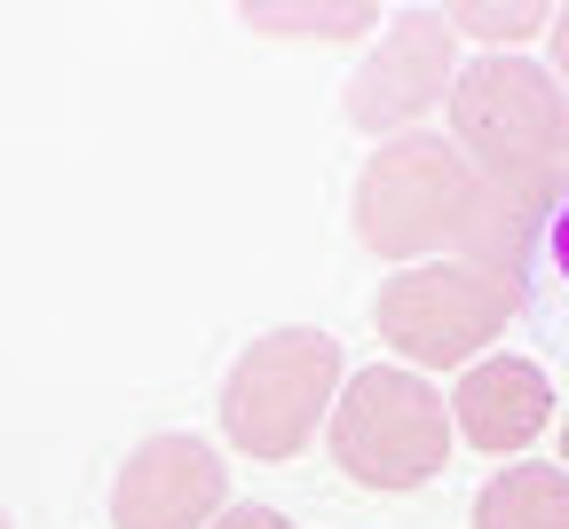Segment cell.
<instances>
[{
  "instance_id": "obj_17",
  "label": "cell",
  "mask_w": 569,
  "mask_h": 529,
  "mask_svg": "<svg viewBox=\"0 0 569 529\" xmlns=\"http://www.w3.org/2000/svg\"><path fill=\"white\" fill-rule=\"evenodd\" d=\"M561 174H569V134H561Z\"/></svg>"
},
{
  "instance_id": "obj_14",
  "label": "cell",
  "mask_w": 569,
  "mask_h": 529,
  "mask_svg": "<svg viewBox=\"0 0 569 529\" xmlns=\"http://www.w3.org/2000/svg\"><path fill=\"white\" fill-rule=\"evenodd\" d=\"M546 71L561 80V96H569V9H553V32H546Z\"/></svg>"
},
{
  "instance_id": "obj_2",
  "label": "cell",
  "mask_w": 569,
  "mask_h": 529,
  "mask_svg": "<svg viewBox=\"0 0 569 529\" xmlns=\"http://www.w3.org/2000/svg\"><path fill=\"white\" fill-rule=\"evenodd\" d=\"M340 380H348V356L317 325H277L246 340V356L222 371V403H213L222 442L246 459H301L340 403Z\"/></svg>"
},
{
  "instance_id": "obj_15",
  "label": "cell",
  "mask_w": 569,
  "mask_h": 529,
  "mask_svg": "<svg viewBox=\"0 0 569 529\" xmlns=\"http://www.w3.org/2000/svg\"><path fill=\"white\" fill-rule=\"evenodd\" d=\"M546 246H553V269H561V277H569V206H561V213H553V230H546Z\"/></svg>"
},
{
  "instance_id": "obj_4",
  "label": "cell",
  "mask_w": 569,
  "mask_h": 529,
  "mask_svg": "<svg viewBox=\"0 0 569 529\" xmlns=\"http://www.w3.org/2000/svg\"><path fill=\"white\" fill-rule=\"evenodd\" d=\"M443 134L467 150V167L482 182L561 174L569 96H561V80L538 56H475V63H459V88L443 103Z\"/></svg>"
},
{
  "instance_id": "obj_11",
  "label": "cell",
  "mask_w": 569,
  "mask_h": 529,
  "mask_svg": "<svg viewBox=\"0 0 569 529\" xmlns=\"http://www.w3.org/2000/svg\"><path fill=\"white\" fill-rule=\"evenodd\" d=\"M246 24L269 32V40H365V32H380V9H365V0H332V9H309V0H253Z\"/></svg>"
},
{
  "instance_id": "obj_8",
  "label": "cell",
  "mask_w": 569,
  "mask_h": 529,
  "mask_svg": "<svg viewBox=\"0 0 569 529\" xmlns=\"http://www.w3.org/2000/svg\"><path fill=\"white\" fill-rule=\"evenodd\" d=\"M569 206V182L561 174H507V182H475V206H467V230L451 246V261L467 269H490L498 285H530V253H538V230H553V213Z\"/></svg>"
},
{
  "instance_id": "obj_18",
  "label": "cell",
  "mask_w": 569,
  "mask_h": 529,
  "mask_svg": "<svg viewBox=\"0 0 569 529\" xmlns=\"http://www.w3.org/2000/svg\"><path fill=\"white\" fill-rule=\"evenodd\" d=\"M0 529H9V513H0Z\"/></svg>"
},
{
  "instance_id": "obj_3",
  "label": "cell",
  "mask_w": 569,
  "mask_h": 529,
  "mask_svg": "<svg viewBox=\"0 0 569 529\" xmlns=\"http://www.w3.org/2000/svg\"><path fill=\"white\" fill-rule=\"evenodd\" d=\"M325 442H332V467L348 482H365V490H419V482L443 475L459 427H451V396L427 380V371L365 363V371L340 380Z\"/></svg>"
},
{
  "instance_id": "obj_6",
  "label": "cell",
  "mask_w": 569,
  "mask_h": 529,
  "mask_svg": "<svg viewBox=\"0 0 569 529\" xmlns=\"http://www.w3.org/2000/svg\"><path fill=\"white\" fill-rule=\"evenodd\" d=\"M459 40L443 24V9H396L372 40V56L348 71L340 88V119L372 142H396V134H419L459 88Z\"/></svg>"
},
{
  "instance_id": "obj_5",
  "label": "cell",
  "mask_w": 569,
  "mask_h": 529,
  "mask_svg": "<svg viewBox=\"0 0 569 529\" xmlns=\"http://www.w3.org/2000/svg\"><path fill=\"white\" fill-rule=\"evenodd\" d=\"M515 309H522L515 285H498L490 269H467L443 253V261L396 269L372 300V325H380V348L403 356V371H467L475 356L498 348Z\"/></svg>"
},
{
  "instance_id": "obj_1",
  "label": "cell",
  "mask_w": 569,
  "mask_h": 529,
  "mask_svg": "<svg viewBox=\"0 0 569 529\" xmlns=\"http://www.w3.org/2000/svg\"><path fill=\"white\" fill-rule=\"evenodd\" d=\"M475 167L467 150L436 127L372 142L365 174L348 190V221H356V246L380 253L388 269H419V261H443L467 230V206H475Z\"/></svg>"
},
{
  "instance_id": "obj_10",
  "label": "cell",
  "mask_w": 569,
  "mask_h": 529,
  "mask_svg": "<svg viewBox=\"0 0 569 529\" xmlns=\"http://www.w3.org/2000/svg\"><path fill=\"white\" fill-rule=\"evenodd\" d=\"M475 529H569V467L515 459L475 490Z\"/></svg>"
},
{
  "instance_id": "obj_7",
  "label": "cell",
  "mask_w": 569,
  "mask_h": 529,
  "mask_svg": "<svg viewBox=\"0 0 569 529\" xmlns=\"http://www.w3.org/2000/svg\"><path fill=\"white\" fill-rule=\"evenodd\" d=\"M230 506V467L206 435H151L111 475V529H206Z\"/></svg>"
},
{
  "instance_id": "obj_13",
  "label": "cell",
  "mask_w": 569,
  "mask_h": 529,
  "mask_svg": "<svg viewBox=\"0 0 569 529\" xmlns=\"http://www.w3.org/2000/svg\"><path fill=\"white\" fill-rule=\"evenodd\" d=\"M206 529H293V521H284L277 506H222Z\"/></svg>"
},
{
  "instance_id": "obj_16",
  "label": "cell",
  "mask_w": 569,
  "mask_h": 529,
  "mask_svg": "<svg viewBox=\"0 0 569 529\" xmlns=\"http://www.w3.org/2000/svg\"><path fill=\"white\" fill-rule=\"evenodd\" d=\"M561 467H569V411H561Z\"/></svg>"
},
{
  "instance_id": "obj_12",
  "label": "cell",
  "mask_w": 569,
  "mask_h": 529,
  "mask_svg": "<svg viewBox=\"0 0 569 529\" xmlns=\"http://www.w3.org/2000/svg\"><path fill=\"white\" fill-rule=\"evenodd\" d=\"M451 40H475L482 56H522V40H546L553 32V9L546 0H515V9H498V0H459L443 9Z\"/></svg>"
},
{
  "instance_id": "obj_9",
  "label": "cell",
  "mask_w": 569,
  "mask_h": 529,
  "mask_svg": "<svg viewBox=\"0 0 569 529\" xmlns=\"http://www.w3.org/2000/svg\"><path fill=\"white\" fill-rule=\"evenodd\" d=\"M451 427L475 450L515 459V450H530L553 427V380L530 356H475L459 371V388H451Z\"/></svg>"
}]
</instances>
